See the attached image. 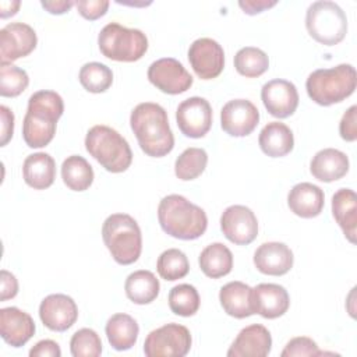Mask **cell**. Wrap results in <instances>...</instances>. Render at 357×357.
I'll return each mask as SVG.
<instances>
[{
  "label": "cell",
  "instance_id": "35",
  "mask_svg": "<svg viewBox=\"0 0 357 357\" xmlns=\"http://www.w3.org/2000/svg\"><path fill=\"white\" fill-rule=\"evenodd\" d=\"M198 290L188 283L174 286L169 291V307L173 314L180 317H192L199 308Z\"/></svg>",
  "mask_w": 357,
  "mask_h": 357
},
{
  "label": "cell",
  "instance_id": "31",
  "mask_svg": "<svg viewBox=\"0 0 357 357\" xmlns=\"http://www.w3.org/2000/svg\"><path fill=\"white\" fill-rule=\"evenodd\" d=\"M61 178L70 190L85 191L93 183V169L85 158L71 155L61 165Z\"/></svg>",
  "mask_w": 357,
  "mask_h": 357
},
{
  "label": "cell",
  "instance_id": "36",
  "mask_svg": "<svg viewBox=\"0 0 357 357\" xmlns=\"http://www.w3.org/2000/svg\"><path fill=\"white\" fill-rule=\"evenodd\" d=\"M156 269L162 279L174 282L177 279L184 278L188 273L190 262L183 251L177 248H169L159 255Z\"/></svg>",
  "mask_w": 357,
  "mask_h": 357
},
{
  "label": "cell",
  "instance_id": "33",
  "mask_svg": "<svg viewBox=\"0 0 357 357\" xmlns=\"http://www.w3.org/2000/svg\"><path fill=\"white\" fill-rule=\"evenodd\" d=\"M208 163V153L202 148H187L180 153L174 163V174L183 181L199 177Z\"/></svg>",
  "mask_w": 357,
  "mask_h": 357
},
{
  "label": "cell",
  "instance_id": "41",
  "mask_svg": "<svg viewBox=\"0 0 357 357\" xmlns=\"http://www.w3.org/2000/svg\"><path fill=\"white\" fill-rule=\"evenodd\" d=\"M356 113H357V107L356 105L350 106L344 114L342 116V120L339 123V132L340 137L344 141L353 142L357 139V123H356Z\"/></svg>",
  "mask_w": 357,
  "mask_h": 357
},
{
  "label": "cell",
  "instance_id": "30",
  "mask_svg": "<svg viewBox=\"0 0 357 357\" xmlns=\"http://www.w3.org/2000/svg\"><path fill=\"white\" fill-rule=\"evenodd\" d=\"M198 264L208 278L218 279L231 272L233 254L223 243H212L201 251Z\"/></svg>",
  "mask_w": 357,
  "mask_h": 357
},
{
  "label": "cell",
  "instance_id": "37",
  "mask_svg": "<svg viewBox=\"0 0 357 357\" xmlns=\"http://www.w3.org/2000/svg\"><path fill=\"white\" fill-rule=\"evenodd\" d=\"M29 84V77L25 70L10 64L1 63L0 66V95L4 98H15L21 95Z\"/></svg>",
  "mask_w": 357,
  "mask_h": 357
},
{
  "label": "cell",
  "instance_id": "44",
  "mask_svg": "<svg viewBox=\"0 0 357 357\" xmlns=\"http://www.w3.org/2000/svg\"><path fill=\"white\" fill-rule=\"evenodd\" d=\"M0 276H1V296H0V300L6 301V300H10V298H14L18 293V280H17V278L6 269H1Z\"/></svg>",
  "mask_w": 357,
  "mask_h": 357
},
{
  "label": "cell",
  "instance_id": "29",
  "mask_svg": "<svg viewBox=\"0 0 357 357\" xmlns=\"http://www.w3.org/2000/svg\"><path fill=\"white\" fill-rule=\"evenodd\" d=\"M126 296L134 303V304H149L152 303L160 290L159 280L151 271L139 269L132 273H130L124 283Z\"/></svg>",
  "mask_w": 357,
  "mask_h": 357
},
{
  "label": "cell",
  "instance_id": "7",
  "mask_svg": "<svg viewBox=\"0 0 357 357\" xmlns=\"http://www.w3.org/2000/svg\"><path fill=\"white\" fill-rule=\"evenodd\" d=\"M98 46L100 53L110 60L132 63L146 53L148 38L141 29L109 22L98 35Z\"/></svg>",
  "mask_w": 357,
  "mask_h": 357
},
{
  "label": "cell",
  "instance_id": "40",
  "mask_svg": "<svg viewBox=\"0 0 357 357\" xmlns=\"http://www.w3.org/2000/svg\"><path fill=\"white\" fill-rule=\"evenodd\" d=\"M78 13L89 21H95L107 13V0H78L75 1Z\"/></svg>",
  "mask_w": 357,
  "mask_h": 357
},
{
  "label": "cell",
  "instance_id": "43",
  "mask_svg": "<svg viewBox=\"0 0 357 357\" xmlns=\"http://www.w3.org/2000/svg\"><path fill=\"white\" fill-rule=\"evenodd\" d=\"M31 357H60L61 350L60 346L50 339H45L38 342L31 350H29Z\"/></svg>",
  "mask_w": 357,
  "mask_h": 357
},
{
  "label": "cell",
  "instance_id": "18",
  "mask_svg": "<svg viewBox=\"0 0 357 357\" xmlns=\"http://www.w3.org/2000/svg\"><path fill=\"white\" fill-rule=\"evenodd\" d=\"M254 314L266 319H275L284 315L290 305L287 290L276 283H259L251 291Z\"/></svg>",
  "mask_w": 357,
  "mask_h": 357
},
{
  "label": "cell",
  "instance_id": "23",
  "mask_svg": "<svg viewBox=\"0 0 357 357\" xmlns=\"http://www.w3.org/2000/svg\"><path fill=\"white\" fill-rule=\"evenodd\" d=\"M324 191L312 183H298L287 195V205L290 211L304 219L318 216L324 209Z\"/></svg>",
  "mask_w": 357,
  "mask_h": 357
},
{
  "label": "cell",
  "instance_id": "12",
  "mask_svg": "<svg viewBox=\"0 0 357 357\" xmlns=\"http://www.w3.org/2000/svg\"><path fill=\"white\" fill-rule=\"evenodd\" d=\"M220 229L229 241L237 245H247L258 236V220L250 208L230 205L220 216Z\"/></svg>",
  "mask_w": 357,
  "mask_h": 357
},
{
  "label": "cell",
  "instance_id": "20",
  "mask_svg": "<svg viewBox=\"0 0 357 357\" xmlns=\"http://www.w3.org/2000/svg\"><path fill=\"white\" fill-rule=\"evenodd\" d=\"M35 329V322L28 312L17 307L0 310V335L10 346H24L33 336Z\"/></svg>",
  "mask_w": 357,
  "mask_h": 357
},
{
  "label": "cell",
  "instance_id": "32",
  "mask_svg": "<svg viewBox=\"0 0 357 357\" xmlns=\"http://www.w3.org/2000/svg\"><path fill=\"white\" fill-rule=\"evenodd\" d=\"M234 68L247 78H257L269 68L268 54L254 46L241 47L234 56Z\"/></svg>",
  "mask_w": 357,
  "mask_h": 357
},
{
  "label": "cell",
  "instance_id": "5",
  "mask_svg": "<svg viewBox=\"0 0 357 357\" xmlns=\"http://www.w3.org/2000/svg\"><path fill=\"white\" fill-rule=\"evenodd\" d=\"M102 238L120 265L134 264L142 251V234L137 220L127 213H113L102 226Z\"/></svg>",
  "mask_w": 357,
  "mask_h": 357
},
{
  "label": "cell",
  "instance_id": "9",
  "mask_svg": "<svg viewBox=\"0 0 357 357\" xmlns=\"http://www.w3.org/2000/svg\"><path fill=\"white\" fill-rule=\"evenodd\" d=\"M191 333L180 324H166L148 333L144 353L148 357H184L191 349Z\"/></svg>",
  "mask_w": 357,
  "mask_h": 357
},
{
  "label": "cell",
  "instance_id": "24",
  "mask_svg": "<svg viewBox=\"0 0 357 357\" xmlns=\"http://www.w3.org/2000/svg\"><path fill=\"white\" fill-rule=\"evenodd\" d=\"M332 215L346 238L354 244L357 233V197L350 188H340L332 197Z\"/></svg>",
  "mask_w": 357,
  "mask_h": 357
},
{
  "label": "cell",
  "instance_id": "22",
  "mask_svg": "<svg viewBox=\"0 0 357 357\" xmlns=\"http://www.w3.org/2000/svg\"><path fill=\"white\" fill-rule=\"evenodd\" d=\"M349 165V158L344 152L335 148H325L312 156L310 172L317 180L332 183L347 174Z\"/></svg>",
  "mask_w": 357,
  "mask_h": 357
},
{
  "label": "cell",
  "instance_id": "11",
  "mask_svg": "<svg viewBox=\"0 0 357 357\" xmlns=\"http://www.w3.org/2000/svg\"><path fill=\"white\" fill-rule=\"evenodd\" d=\"M176 121L185 137L202 138L212 126V107L206 99L191 96L178 105Z\"/></svg>",
  "mask_w": 357,
  "mask_h": 357
},
{
  "label": "cell",
  "instance_id": "15",
  "mask_svg": "<svg viewBox=\"0 0 357 357\" xmlns=\"http://www.w3.org/2000/svg\"><path fill=\"white\" fill-rule=\"evenodd\" d=\"M259 121L257 106L247 99L229 100L220 110V127L231 137L250 135Z\"/></svg>",
  "mask_w": 357,
  "mask_h": 357
},
{
  "label": "cell",
  "instance_id": "10",
  "mask_svg": "<svg viewBox=\"0 0 357 357\" xmlns=\"http://www.w3.org/2000/svg\"><path fill=\"white\" fill-rule=\"evenodd\" d=\"M148 79L159 91L169 95L183 93L194 82L185 67L173 57H163L153 61L148 68Z\"/></svg>",
  "mask_w": 357,
  "mask_h": 357
},
{
  "label": "cell",
  "instance_id": "38",
  "mask_svg": "<svg viewBox=\"0 0 357 357\" xmlns=\"http://www.w3.org/2000/svg\"><path fill=\"white\" fill-rule=\"evenodd\" d=\"M70 350L74 357H98L102 354V340L93 329L82 328L73 335Z\"/></svg>",
  "mask_w": 357,
  "mask_h": 357
},
{
  "label": "cell",
  "instance_id": "17",
  "mask_svg": "<svg viewBox=\"0 0 357 357\" xmlns=\"http://www.w3.org/2000/svg\"><path fill=\"white\" fill-rule=\"evenodd\" d=\"M261 99L269 114L278 119L291 116L298 106V92L293 82L287 79H272L264 84Z\"/></svg>",
  "mask_w": 357,
  "mask_h": 357
},
{
  "label": "cell",
  "instance_id": "6",
  "mask_svg": "<svg viewBox=\"0 0 357 357\" xmlns=\"http://www.w3.org/2000/svg\"><path fill=\"white\" fill-rule=\"evenodd\" d=\"M85 148L110 173H123L132 162V152L127 139L109 126L96 124L89 128Z\"/></svg>",
  "mask_w": 357,
  "mask_h": 357
},
{
  "label": "cell",
  "instance_id": "14",
  "mask_svg": "<svg viewBox=\"0 0 357 357\" xmlns=\"http://www.w3.org/2000/svg\"><path fill=\"white\" fill-rule=\"evenodd\" d=\"M38 36L24 22H10L0 29V61L10 63L28 56L36 47Z\"/></svg>",
  "mask_w": 357,
  "mask_h": 357
},
{
  "label": "cell",
  "instance_id": "2",
  "mask_svg": "<svg viewBox=\"0 0 357 357\" xmlns=\"http://www.w3.org/2000/svg\"><path fill=\"white\" fill-rule=\"evenodd\" d=\"M64 112L61 96L54 91H38L28 99L22 121V138L29 148L46 146L56 134L57 120Z\"/></svg>",
  "mask_w": 357,
  "mask_h": 357
},
{
  "label": "cell",
  "instance_id": "27",
  "mask_svg": "<svg viewBox=\"0 0 357 357\" xmlns=\"http://www.w3.org/2000/svg\"><path fill=\"white\" fill-rule=\"evenodd\" d=\"M258 144L261 151L271 158H282L294 148L293 131L280 121L268 123L259 132Z\"/></svg>",
  "mask_w": 357,
  "mask_h": 357
},
{
  "label": "cell",
  "instance_id": "13",
  "mask_svg": "<svg viewBox=\"0 0 357 357\" xmlns=\"http://www.w3.org/2000/svg\"><path fill=\"white\" fill-rule=\"evenodd\" d=\"M188 61L197 77L201 79H212L223 71L225 52L215 39L199 38L188 47Z\"/></svg>",
  "mask_w": 357,
  "mask_h": 357
},
{
  "label": "cell",
  "instance_id": "16",
  "mask_svg": "<svg viewBox=\"0 0 357 357\" xmlns=\"http://www.w3.org/2000/svg\"><path fill=\"white\" fill-rule=\"evenodd\" d=\"M39 318L47 329L64 332L75 324L78 318V307L67 294H49L39 305Z\"/></svg>",
  "mask_w": 357,
  "mask_h": 357
},
{
  "label": "cell",
  "instance_id": "8",
  "mask_svg": "<svg viewBox=\"0 0 357 357\" xmlns=\"http://www.w3.org/2000/svg\"><path fill=\"white\" fill-rule=\"evenodd\" d=\"M305 26L314 40L333 46L340 43L347 33V17L335 1L318 0L307 8Z\"/></svg>",
  "mask_w": 357,
  "mask_h": 357
},
{
  "label": "cell",
  "instance_id": "3",
  "mask_svg": "<svg viewBox=\"0 0 357 357\" xmlns=\"http://www.w3.org/2000/svg\"><path fill=\"white\" fill-rule=\"evenodd\" d=\"M158 219L162 230L178 240H195L208 227L205 211L178 194L162 198L158 206Z\"/></svg>",
  "mask_w": 357,
  "mask_h": 357
},
{
  "label": "cell",
  "instance_id": "46",
  "mask_svg": "<svg viewBox=\"0 0 357 357\" xmlns=\"http://www.w3.org/2000/svg\"><path fill=\"white\" fill-rule=\"evenodd\" d=\"M40 6L53 15H61L75 6V3L71 0H43L40 1Z\"/></svg>",
  "mask_w": 357,
  "mask_h": 357
},
{
  "label": "cell",
  "instance_id": "34",
  "mask_svg": "<svg viewBox=\"0 0 357 357\" xmlns=\"http://www.w3.org/2000/svg\"><path fill=\"white\" fill-rule=\"evenodd\" d=\"M78 79L88 92L102 93L112 86L113 73L106 64L91 61L81 67Z\"/></svg>",
  "mask_w": 357,
  "mask_h": 357
},
{
  "label": "cell",
  "instance_id": "21",
  "mask_svg": "<svg viewBox=\"0 0 357 357\" xmlns=\"http://www.w3.org/2000/svg\"><path fill=\"white\" fill-rule=\"evenodd\" d=\"M293 252L284 243H264L254 252V265L264 275H286L293 268Z\"/></svg>",
  "mask_w": 357,
  "mask_h": 357
},
{
  "label": "cell",
  "instance_id": "4",
  "mask_svg": "<svg viewBox=\"0 0 357 357\" xmlns=\"http://www.w3.org/2000/svg\"><path fill=\"white\" fill-rule=\"evenodd\" d=\"M356 84V68L351 64H339L312 71L305 81V89L312 102L319 106H331L349 98L354 92Z\"/></svg>",
  "mask_w": 357,
  "mask_h": 357
},
{
  "label": "cell",
  "instance_id": "42",
  "mask_svg": "<svg viewBox=\"0 0 357 357\" xmlns=\"http://www.w3.org/2000/svg\"><path fill=\"white\" fill-rule=\"evenodd\" d=\"M0 120H1L0 145L4 146L13 138V132H14V113L6 105L0 106Z\"/></svg>",
  "mask_w": 357,
  "mask_h": 357
},
{
  "label": "cell",
  "instance_id": "45",
  "mask_svg": "<svg viewBox=\"0 0 357 357\" xmlns=\"http://www.w3.org/2000/svg\"><path fill=\"white\" fill-rule=\"evenodd\" d=\"M276 4H278L276 0H241V1H238L240 8L248 15L259 14Z\"/></svg>",
  "mask_w": 357,
  "mask_h": 357
},
{
  "label": "cell",
  "instance_id": "19",
  "mask_svg": "<svg viewBox=\"0 0 357 357\" xmlns=\"http://www.w3.org/2000/svg\"><path fill=\"white\" fill-rule=\"evenodd\" d=\"M272 349L269 331L261 324H252L240 331L230 349L229 357H266Z\"/></svg>",
  "mask_w": 357,
  "mask_h": 357
},
{
  "label": "cell",
  "instance_id": "28",
  "mask_svg": "<svg viewBox=\"0 0 357 357\" xmlns=\"http://www.w3.org/2000/svg\"><path fill=\"white\" fill-rule=\"evenodd\" d=\"M105 331L110 346L114 350L124 351L137 343L139 326L131 315L119 312L107 319Z\"/></svg>",
  "mask_w": 357,
  "mask_h": 357
},
{
  "label": "cell",
  "instance_id": "39",
  "mask_svg": "<svg viewBox=\"0 0 357 357\" xmlns=\"http://www.w3.org/2000/svg\"><path fill=\"white\" fill-rule=\"evenodd\" d=\"M325 351L318 349V344L307 337V336H297L293 337L280 353L282 357H304V356H321Z\"/></svg>",
  "mask_w": 357,
  "mask_h": 357
},
{
  "label": "cell",
  "instance_id": "25",
  "mask_svg": "<svg viewBox=\"0 0 357 357\" xmlns=\"http://www.w3.org/2000/svg\"><path fill=\"white\" fill-rule=\"evenodd\" d=\"M251 291L252 287L243 282L234 280L226 283L219 291V301L225 312L237 319L251 317L254 314Z\"/></svg>",
  "mask_w": 357,
  "mask_h": 357
},
{
  "label": "cell",
  "instance_id": "26",
  "mask_svg": "<svg viewBox=\"0 0 357 357\" xmlns=\"http://www.w3.org/2000/svg\"><path fill=\"white\" fill-rule=\"evenodd\" d=\"M22 177L33 190L49 188L56 178V162L46 152H36L24 160Z\"/></svg>",
  "mask_w": 357,
  "mask_h": 357
},
{
  "label": "cell",
  "instance_id": "1",
  "mask_svg": "<svg viewBox=\"0 0 357 357\" xmlns=\"http://www.w3.org/2000/svg\"><path fill=\"white\" fill-rule=\"evenodd\" d=\"M130 126L138 145L151 158H162L172 152L174 137L166 110L153 102L137 105L130 116Z\"/></svg>",
  "mask_w": 357,
  "mask_h": 357
},
{
  "label": "cell",
  "instance_id": "47",
  "mask_svg": "<svg viewBox=\"0 0 357 357\" xmlns=\"http://www.w3.org/2000/svg\"><path fill=\"white\" fill-rule=\"evenodd\" d=\"M21 6V1L11 0V1H0V17L7 18L17 14L18 8Z\"/></svg>",
  "mask_w": 357,
  "mask_h": 357
}]
</instances>
